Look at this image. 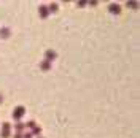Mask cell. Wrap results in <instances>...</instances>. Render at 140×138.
Masks as SVG:
<instances>
[{"instance_id":"obj_2","label":"cell","mask_w":140,"mask_h":138,"mask_svg":"<svg viewBox=\"0 0 140 138\" xmlns=\"http://www.w3.org/2000/svg\"><path fill=\"white\" fill-rule=\"evenodd\" d=\"M11 130H13L11 124H10V122H3V124H2V132H0L2 138H10V136H11Z\"/></svg>"},{"instance_id":"obj_11","label":"cell","mask_w":140,"mask_h":138,"mask_svg":"<svg viewBox=\"0 0 140 138\" xmlns=\"http://www.w3.org/2000/svg\"><path fill=\"white\" fill-rule=\"evenodd\" d=\"M126 5H127L129 8H132V10H137V8H138V3H135V2H127Z\"/></svg>"},{"instance_id":"obj_3","label":"cell","mask_w":140,"mask_h":138,"mask_svg":"<svg viewBox=\"0 0 140 138\" xmlns=\"http://www.w3.org/2000/svg\"><path fill=\"white\" fill-rule=\"evenodd\" d=\"M38 14H40V17H42V19L48 17V16H49V11H48V5H40V7H38Z\"/></svg>"},{"instance_id":"obj_10","label":"cell","mask_w":140,"mask_h":138,"mask_svg":"<svg viewBox=\"0 0 140 138\" xmlns=\"http://www.w3.org/2000/svg\"><path fill=\"white\" fill-rule=\"evenodd\" d=\"M30 133H32V135H37V136H38L40 133H42V129H40L38 125H35V127H33V129L30 130Z\"/></svg>"},{"instance_id":"obj_7","label":"cell","mask_w":140,"mask_h":138,"mask_svg":"<svg viewBox=\"0 0 140 138\" xmlns=\"http://www.w3.org/2000/svg\"><path fill=\"white\" fill-rule=\"evenodd\" d=\"M11 35V30L8 27H2L0 29V38H8Z\"/></svg>"},{"instance_id":"obj_5","label":"cell","mask_w":140,"mask_h":138,"mask_svg":"<svg viewBox=\"0 0 140 138\" xmlns=\"http://www.w3.org/2000/svg\"><path fill=\"white\" fill-rule=\"evenodd\" d=\"M56 57H57V54H56V51H54V49H48V51L45 52V61H48V62L54 61Z\"/></svg>"},{"instance_id":"obj_4","label":"cell","mask_w":140,"mask_h":138,"mask_svg":"<svg viewBox=\"0 0 140 138\" xmlns=\"http://www.w3.org/2000/svg\"><path fill=\"white\" fill-rule=\"evenodd\" d=\"M108 11L111 13V14H119V13H121V5H118V3H110L108 5Z\"/></svg>"},{"instance_id":"obj_13","label":"cell","mask_w":140,"mask_h":138,"mask_svg":"<svg viewBox=\"0 0 140 138\" xmlns=\"http://www.w3.org/2000/svg\"><path fill=\"white\" fill-rule=\"evenodd\" d=\"M86 3H88V2H85V0H81V2H78V7H80V8H83V7H86Z\"/></svg>"},{"instance_id":"obj_12","label":"cell","mask_w":140,"mask_h":138,"mask_svg":"<svg viewBox=\"0 0 140 138\" xmlns=\"http://www.w3.org/2000/svg\"><path fill=\"white\" fill-rule=\"evenodd\" d=\"M26 127H29V129H33V127H35V122H33V121H29V122L26 124Z\"/></svg>"},{"instance_id":"obj_15","label":"cell","mask_w":140,"mask_h":138,"mask_svg":"<svg viewBox=\"0 0 140 138\" xmlns=\"http://www.w3.org/2000/svg\"><path fill=\"white\" fill-rule=\"evenodd\" d=\"M88 3H89L91 7H96V5H97V2H96V0H92V2H88Z\"/></svg>"},{"instance_id":"obj_6","label":"cell","mask_w":140,"mask_h":138,"mask_svg":"<svg viewBox=\"0 0 140 138\" xmlns=\"http://www.w3.org/2000/svg\"><path fill=\"white\" fill-rule=\"evenodd\" d=\"M14 130H16V133H24V130H26V124H24V122H16Z\"/></svg>"},{"instance_id":"obj_17","label":"cell","mask_w":140,"mask_h":138,"mask_svg":"<svg viewBox=\"0 0 140 138\" xmlns=\"http://www.w3.org/2000/svg\"><path fill=\"white\" fill-rule=\"evenodd\" d=\"M2 102H3V95H2V94H0V103H2Z\"/></svg>"},{"instance_id":"obj_9","label":"cell","mask_w":140,"mask_h":138,"mask_svg":"<svg viewBox=\"0 0 140 138\" xmlns=\"http://www.w3.org/2000/svg\"><path fill=\"white\" fill-rule=\"evenodd\" d=\"M59 10V5L57 3H51V5H48V11H49V14L51 13H56Z\"/></svg>"},{"instance_id":"obj_1","label":"cell","mask_w":140,"mask_h":138,"mask_svg":"<svg viewBox=\"0 0 140 138\" xmlns=\"http://www.w3.org/2000/svg\"><path fill=\"white\" fill-rule=\"evenodd\" d=\"M24 114H26V108L19 105V106H16L14 111H13V119H14L16 122H21V117H23Z\"/></svg>"},{"instance_id":"obj_16","label":"cell","mask_w":140,"mask_h":138,"mask_svg":"<svg viewBox=\"0 0 140 138\" xmlns=\"http://www.w3.org/2000/svg\"><path fill=\"white\" fill-rule=\"evenodd\" d=\"M14 138H23V133H14Z\"/></svg>"},{"instance_id":"obj_14","label":"cell","mask_w":140,"mask_h":138,"mask_svg":"<svg viewBox=\"0 0 140 138\" xmlns=\"http://www.w3.org/2000/svg\"><path fill=\"white\" fill-rule=\"evenodd\" d=\"M23 138H32V133L27 132V133H23Z\"/></svg>"},{"instance_id":"obj_18","label":"cell","mask_w":140,"mask_h":138,"mask_svg":"<svg viewBox=\"0 0 140 138\" xmlns=\"http://www.w3.org/2000/svg\"><path fill=\"white\" fill-rule=\"evenodd\" d=\"M38 138H42V136H38Z\"/></svg>"},{"instance_id":"obj_8","label":"cell","mask_w":140,"mask_h":138,"mask_svg":"<svg viewBox=\"0 0 140 138\" xmlns=\"http://www.w3.org/2000/svg\"><path fill=\"white\" fill-rule=\"evenodd\" d=\"M40 68H42L43 71H48V70L51 68V62H48V61H43L42 64H40Z\"/></svg>"}]
</instances>
